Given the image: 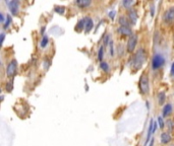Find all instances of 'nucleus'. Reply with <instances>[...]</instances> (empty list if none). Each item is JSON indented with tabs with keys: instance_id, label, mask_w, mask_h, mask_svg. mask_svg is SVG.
<instances>
[{
	"instance_id": "nucleus-1",
	"label": "nucleus",
	"mask_w": 174,
	"mask_h": 146,
	"mask_svg": "<svg viewBox=\"0 0 174 146\" xmlns=\"http://www.w3.org/2000/svg\"><path fill=\"white\" fill-rule=\"evenodd\" d=\"M146 59H147V53H146L144 48H139L137 50V52L135 54V56L133 57L131 60V66L135 70H139L142 68V66L144 65Z\"/></svg>"
},
{
	"instance_id": "nucleus-2",
	"label": "nucleus",
	"mask_w": 174,
	"mask_h": 146,
	"mask_svg": "<svg viewBox=\"0 0 174 146\" xmlns=\"http://www.w3.org/2000/svg\"><path fill=\"white\" fill-rule=\"evenodd\" d=\"M139 88L142 95H148L150 89V84H149V76L147 73H143L139 77Z\"/></svg>"
},
{
	"instance_id": "nucleus-3",
	"label": "nucleus",
	"mask_w": 174,
	"mask_h": 146,
	"mask_svg": "<svg viewBox=\"0 0 174 146\" xmlns=\"http://www.w3.org/2000/svg\"><path fill=\"white\" fill-rule=\"evenodd\" d=\"M165 57L162 54L156 53L154 54L153 58H152V69L153 70H159L165 65Z\"/></svg>"
},
{
	"instance_id": "nucleus-4",
	"label": "nucleus",
	"mask_w": 174,
	"mask_h": 146,
	"mask_svg": "<svg viewBox=\"0 0 174 146\" xmlns=\"http://www.w3.org/2000/svg\"><path fill=\"white\" fill-rule=\"evenodd\" d=\"M162 21L167 25H171L174 23V6H170L164 11L162 15Z\"/></svg>"
},
{
	"instance_id": "nucleus-5",
	"label": "nucleus",
	"mask_w": 174,
	"mask_h": 146,
	"mask_svg": "<svg viewBox=\"0 0 174 146\" xmlns=\"http://www.w3.org/2000/svg\"><path fill=\"white\" fill-rule=\"evenodd\" d=\"M17 72V61L15 59H11L6 66L7 77H14Z\"/></svg>"
},
{
	"instance_id": "nucleus-6",
	"label": "nucleus",
	"mask_w": 174,
	"mask_h": 146,
	"mask_svg": "<svg viewBox=\"0 0 174 146\" xmlns=\"http://www.w3.org/2000/svg\"><path fill=\"white\" fill-rule=\"evenodd\" d=\"M137 40H139V37L137 35H133L127 41V45H126V50L129 53H133L135 50V47L137 45Z\"/></svg>"
},
{
	"instance_id": "nucleus-7",
	"label": "nucleus",
	"mask_w": 174,
	"mask_h": 146,
	"mask_svg": "<svg viewBox=\"0 0 174 146\" xmlns=\"http://www.w3.org/2000/svg\"><path fill=\"white\" fill-rule=\"evenodd\" d=\"M6 4L8 5L9 11L12 15H17L19 12V1L12 0V1H6Z\"/></svg>"
},
{
	"instance_id": "nucleus-8",
	"label": "nucleus",
	"mask_w": 174,
	"mask_h": 146,
	"mask_svg": "<svg viewBox=\"0 0 174 146\" xmlns=\"http://www.w3.org/2000/svg\"><path fill=\"white\" fill-rule=\"evenodd\" d=\"M127 17H128L131 25H135L137 21V19H139V15H137V10H135V9H133V8L129 9V10L127 11Z\"/></svg>"
},
{
	"instance_id": "nucleus-9",
	"label": "nucleus",
	"mask_w": 174,
	"mask_h": 146,
	"mask_svg": "<svg viewBox=\"0 0 174 146\" xmlns=\"http://www.w3.org/2000/svg\"><path fill=\"white\" fill-rule=\"evenodd\" d=\"M117 33H118L119 35L123 36V37H129V38L133 35V29L128 27H119L118 29H117Z\"/></svg>"
},
{
	"instance_id": "nucleus-10",
	"label": "nucleus",
	"mask_w": 174,
	"mask_h": 146,
	"mask_svg": "<svg viewBox=\"0 0 174 146\" xmlns=\"http://www.w3.org/2000/svg\"><path fill=\"white\" fill-rule=\"evenodd\" d=\"M118 23H119V25H120V27H130V25H131V23H130V21H129L128 17L125 16V15H121V16L119 17Z\"/></svg>"
},
{
	"instance_id": "nucleus-11",
	"label": "nucleus",
	"mask_w": 174,
	"mask_h": 146,
	"mask_svg": "<svg viewBox=\"0 0 174 146\" xmlns=\"http://www.w3.org/2000/svg\"><path fill=\"white\" fill-rule=\"evenodd\" d=\"M160 138H161V143L163 144H168L172 140L171 135H170V133H168V132H162Z\"/></svg>"
},
{
	"instance_id": "nucleus-12",
	"label": "nucleus",
	"mask_w": 174,
	"mask_h": 146,
	"mask_svg": "<svg viewBox=\"0 0 174 146\" xmlns=\"http://www.w3.org/2000/svg\"><path fill=\"white\" fill-rule=\"evenodd\" d=\"M75 4L79 8H87V7L91 6L92 1L91 0H77V1H75Z\"/></svg>"
},
{
	"instance_id": "nucleus-13",
	"label": "nucleus",
	"mask_w": 174,
	"mask_h": 146,
	"mask_svg": "<svg viewBox=\"0 0 174 146\" xmlns=\"http://www.w3.org/2000/svg\"><path fill=\"white\" fill-rule=\"evenodd\" d=\"M93 27H94L93 19H92L90 16H87V17H86V29H85V32L87 34L90 33V32L93 29Z\"/></svg>"
},
{
	"instance_id": "nucleus-14",
	"label": "nucleus",
	"mask_w": 174,
	"mask_h": 146,
	"mask_svg": "<svg viewBox=\"0 0 174 146\" xmlns=\"http://www.w3.org/2000/svg\"><path fill=\"white\" fill-rule=\"evenodd\" d=\"M172 110H173V108H172L171 104H166V105L163 107V111H162V114H163V118L164 117H168V116H169L170 114L172 113Z\"/></svg>"
},
{
	"instance_id": "nucleus-15",
	"label": "nucleus",
	"mask_w": 174,
	"mask_h": 146,
	"mask_svg": "<svg viewBox=\"0 0 174 146\" xmlns=\"http://www.w3.org/2000/svg\"><path fill=\"white\" fill-rule=\"evenodd\" d=\"M86 29V17L79 19V23H77V27H75V31L77 32H81Z\"/></svg>"
},
{
	"instance_id": "nucleus-16",
	"label": "nucleus",
	"mask_w": 174,
	"mask_h": 146,
	"mask_svg": "<svg viewBox=\"0 0 174 146\" xmlns=\"http://www.w3.org/2000/svg\"><path fill=\"white\" fill-rule=\"evenodd\" d=\"M48 44H49V38H48V36L44 35L41 39V42H40V46H41V48H46Z\"/></svg>"
},
{
	"instance_id": "nucleus-17",
	"label": "nucleus",
	"mask_w": 174,
	"mask_h": 146,
	"mask_svg": "<svg viewBox=\"0 0 174 146\" xmlns=\"http://www.w3.org/2000/svg\"><path fill=\"white\" fill-rule=\"evenodd\" d=\"M100 68H101V69L103 70L105 73H108V72H109V70H110L109 64H108L107 62H105V61L100 62Z\"/></svg>"
},
{
	"instance_id": "nucleus-18",
	"label": "nucleus",
	"mask_w": 174,
	"mask_h": 146,
	"mask_svg": "<svg viewBox=\"0 0 174 146\" xmlns=\"http://www.w3.org/2000/svg\"><path fill=\"white\" fill-rule=\"evenodd\" d=\"M135 3V1H130V0H124V1H122V5L125 7V8H128V10H129V8L131 9V6H133Z\"/></svg>"
},
{
	"instance_id": "nucleus-19",
	"label": "nucleus",
	"mask_w": 174,
	"mask_h": 146,
	"mask_svg": "<svg viewBox=\"0 0 174 146\" xmlns=\"http://www.w3.org/2000/svg\"><path fill=\"white\" fill-rule=\"evenodd\" d=\"M103 57H104V46H101L98 50V60L100 62L103 61Z\"/></svg>"
},
{
	"instance_id": "nucleus-20",
	"label": "nucleus",
	"mask_w": 174,
	"mask_h": 146,
	"mask_svg": "<svg viewBox=\"0 0 174 146\" xmlns=\"http://www.w3.org/2000/svg\"><path fill=\"white\" fill-rule=\"evenodd\" d=\"M11 21H12V19H11V16H10V15L7 14V15H6V21H5L4 25H2L3 29H8L9 25H10V23H11Z\"/></svg>"
},
{
	"instance_id": "nucleus-21",
	"label": "nucleus",
	"mask_w": 174,
	"mask_h": 146,
	"mask_svg": "<svg viewBox=\"0 0 174 146\" xmlns=\"http://www.w3.org/2000/svg\"><path fill=\"white\" fill-rule=\"evenodd\" d=\"M164 101H165V93H164L163 91H161V93L158 95V103H159L160 106H162L164 104Z\"/></svg>"
},
{
	"instance_id": "nucleus-22",
	"label": "nucleus",
	"mask_w": 174,
	"mask_h": 146,
	"mask_svg": "<svg viewBox=\"0 0 174 146\" xmlns=\"http://www.w3.org/2000/svg\"><path fill=\"white\" fill-rule=\"evenodd\" d=\"M5 89H6L7 93H10V91H12V89H13V81L12 80L7 81L6 84H5Z\"/></svg>"
},
{
	"instance_id": "nucleus-23",
	"label": "nucleus",
	"mask_w": 174,
	"mask_h": 146,
	"mask_svg": "<svg viewBox=\"0 0 174 146\" xmlns=\"http://www.w3.org/2000/svg\"><path fill=\"white\" fill-rule=\"evenodd\" d=\"M55 12L58 14H63L65 12V7L64 6H55Z\"/></svg>"
},
{
	"instance_id": "nucleus-24",
	"label": "nucleus",
	"mask_w": 174,
	"mask_h": 146,
	"mask_svg": "<svg viewBox=\"0 0 174 146\" xmlns=\"http://www.w3.org/2000/svg\"><path fill=\"white\" fill-rule=\"evenodd\" d=\"M158 125L161 129H163L165 127V123H164V120H163V117H159L158 118Z\"/></svg>"
},
{
	"instance_id": "nucleus-25",
	"label": "nucleus",
	"mask_w": 174,
	"mask_h": 146,
	"mask_svg": "<svg viewBox=\"0 0 174 146\" xmlns=\"http://www.w3.org/2000/svg\"><path fill=\"white\" fill-rule=\"evenodd\" d=\"M109 48H110V56L113 57L114 56V47H113V41H112V40L109 43Z\"/></svg>"
},
{
	"instance_id": "nucleus-26",
	"label": "nucleus",
	"mask_w": 174,
	"mask_h": 146,
	"mask_svg": "<svg viewBox=\"0 0 174 146\" xmlns=\"http://www.w3.org/2000/svg\"><path fill=\"white\" fill-rule=\"evenodd\" d=\"M167 126H168V128H169V130H173L174 129V123H173V121L172 120H168L167 121Z\"/></svg>"
},
{
	"instance_id": "nucleus-27",
	"label": "nucleus",
	"mask_w": 174,
	"mask_h": 146,
	"mask_svg": "<svg viewBox=\"0 0 174 146\" xmlns=\"http://www.w3.org/2000/svg\"><path fill=\"white\" fill-rule=\"evenodd\" d=\"M110 41H111V40H110V36L106 35V37L104 38V46H106V47H107V45L110 43Z\"/></svg>"
},
{
	"instance_id": "nucleus-28",
	"label": "nucleus",
	"mask_w": 174,
	"mask_h": 146,
	"mask_svg": "<svg viewBox=\"0 0 174 146\" xmlns=\"http://www.w3.org/2000/svg\"><path fill=\"white\" fill-rule=\"evenodd\" d=\"M170 75L172 77H174V62L171 64V68H170Z\"/></svg>"
},
{
	"instance_id": "nucleus-29",
	"label": "nucleus",
	"mask_w": 174,
	"mask_h": 146,
	"mask_svg": "<svg viewBox=\"0 0 174 146\" xmlns=\"http://www.w3.org/2000/svg\"><path fill=\"white\" fill-rule=\"evenodd\" d=\"M109 17L111 19H114V17H115V11H114V10L110 11V12H109Z\"/></svg>"
},
{
	"instance_id": "nucleus-30",
	"label": "nucleus",
	"mask_w": 174,
	"mask_h": 146,
	"mask_svg": "<svg viewBox=\"0 0 174 146\" xmlns=\"http://www.w3.org/2000/svg\"><path fill=\"white\" fill-rule=\"evenodd\" d=\"M0 19H1V23H2V25H4L5 19H4V14H3V12L0 13Z\"/></svg>"
},
{
	"instance_id": "nucleus-31",
	"label": "nucleus",
	"mask_w": 174,
	"mask_h": 146,
	"mask_svg": "<svg viewBox=\"0 0 174 146\" xmlns=\"http://www.w3.org/2000/svg\"><path fill=\"white\" fill-rule=\"evenodd\" d=\"M154 14H155V6H154V4H152V6H151V15H152V16H154Z\"/></svg>"
},
{
	"instance_id": "nucleus-32",
	"label": "nucleus",
	"mask_w": 174,
	"mask_h": 146,
	"mask_svg": "<svg viewBox=\"0 0 174 146\" xmlns=\"http://www.w3.org/2000/svg\"><path fill=\"white\" fill-rule=\"evenodd\" d=\"M4 38H5V34L1 33V45H3V43H4Z\"/></svg>"
},
{
	"instance_id": "nucleus-33",
	"label": "nucleus",
	"mask_w": 174,
	"mask_h": 146,
	"mask_svg": "<svg viewBox=\"0 0 174 146\" xmlns=\"http://www.w3.org/2000/svg\"><path fill=\"white\" fill-rule=\"evenodd\" d=\"M153 144H154V138H152V139H151V142H150V145H149V146H153Z\"/></svg>"
}]
</instances>
